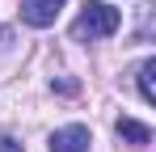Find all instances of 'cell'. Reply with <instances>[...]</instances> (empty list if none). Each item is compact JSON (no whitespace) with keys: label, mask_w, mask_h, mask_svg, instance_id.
<instances>
[{"label":"cell","mask_w":156,"mask_h":152,"mask_svg":"<svg viewBox=\"0 0 156 152\" xmlns=\"http://www.w3.org/2000/svg\"><path fill=\"white\" fill-rule=\"evenodd\" d=\"M118 25H122V13H118V9H110V4H101V0H84L80 17L72 21V38H76V42L110 38Z\"/></svg>","instance_id":"1"},{"label":"cell","mask_w":156,"mask_h":152,"mask_svg":"<svg viewBox=\"0 0 156 152\" xmlns=\"http://www.w3.org/2000/svg\"><path fill=\"white\" fill-rule=\"evenodd\" d=\"M127 144H135V148H148L152 144V127H144V123H135V118H118V127H114Z\"/></svg>","instance_id":"4"},{"label":"cell","mask_w":156,"mask_h":152,"mask_svg":"<svg viewBox=\"0 0 156 152\" xmlns=\"http://www.w3.org/2000/svg\"><path fill=\"white\" fill-rule=\"evenodd\" d=\"M89 144H93V135H89V127H80V123L59 127L51 135V152H89Z\"/></svg>","instance_id":"3"},{"label":"cell","mask_w":156,"mask_h":152,"mask_svg":"<svg viewBox=\"0 0 156 152\" xmlns=\"http://www.w3.org/2000/svg\"><path fill=\"white\" fill-rule=\"evenodd\" d=\"M63 4L68 0H21V21L34 25V30H47V25H55Z\"/></svg>","instance_id":"2"},{"label":"cell","mask_w":156,"mask_h":152,"mask_svg":"<svg viewBox=\"0 0 156 152\" xmlns=\"http://www.w3.org/2000/svg\"><path fill=\"white\" fill-rule=\"evenodd\" d=\"M135 76H139V97L152 106V101H156V80H152V76H156V59H144Z\"/></svg>","instance_id":"5"},{"label":"cell","mask_w":156,"mask_h":152,"mask_svg":"<svg viewBox=\"0 0 156 152\" xmlns=\"http://www.w3.org/2000/svg\"><path fill=\"white\" fill-rule=\"evenodd\" d=\"M0 152H21V144H17L13 135H4V131H0Z\"/></svg>","instance_id":"6"}]
</instances>
